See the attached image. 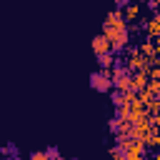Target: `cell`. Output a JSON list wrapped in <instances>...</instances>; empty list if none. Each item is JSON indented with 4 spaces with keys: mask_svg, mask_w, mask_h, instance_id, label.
I'll use <instances>...</instances> for the list:
<instances>
[{
    "mask_svg": "<svg viewBox=\"0 0 160 160\" xmlns=\"http://www.w3.org/2000/svg\"><path fill=\"white\" fill-rule=\"evenodd\" d=\"M102 35L110 40V50H122L130 40V32H128V22L122 25H102Z\"/></svg>",
    "mask_w": 160,
    "mask_h": 160,
    "instance_id": "obj_1",
    "label": "cell"
},
{
    "mask_svg": "<svg viewBox=\"0 0 160 160\" xmlns=\"http://www.w3.org/2000/svg\"><path fill=\"white\" fill-rule=\"evenodd\" d=\"M112 88L115 90H132V72H130V68H122V65L112 68Z\"/></svg>",
    "mask_w": 160,
    "mask_h": 160,
    "instance_id": "obj_2",
    "label": "cell"
},
{
    "mask_svg": "<svg viewBox=\"0 0 160 160\" xmlns=\"http://www.w3.org/2000/svg\"><path fill=\"white\" fill-rule=\"evenodd\" d=\"M90 85L95 90H100V92H108L112 88V70L110 68H102L100 72H92L90 75Z\"/></svg>",
    "mask_w": 160,
    "mask_h": 160,
    "instance_id": "obj_3",
    "label": "cell"
},
{
    "mask_svg": "<svg viewBox=\"0 0 160 160\" xmlns=\"http://www.w3.org/2000/svg\"><path fill=\"white\" fill-rule=\"evenodd\" d=\"M142 155H145V142H140V140H135L125 148V160H138Z\"/></svg>",
    "mask_w": 160,
    "mask_h": 160,
    "instance_id": "obj_4",
    "label": "cell"
},
{
    "mask_svg": "<svg viewBox=\"0 0 160 160\" xmlns=\"http://www.w3.org/2000/svg\"><path fill=\"white\" fill-rule=\"evenodd\" d=\"M108 50H110V40L105 35H95L92 38V52L100 55V52H108Z\"/></svg>",
    "mask_w": 160,
    "mask_h": 160,
    "instance_id": "obj_5",
    "label": "cell"
},
{
    "mask_svg": "<svg viewBox=\"0 0 160 160\" xmlns=\"http://www.w3.org/2000/svg\"><path fill=\"white\" fill-rule=\"evenodd\" d=\"M145 30H148V35H150V38H160V12H158V15H152V18L145 22Z\"/></svg>",
    "mask_w": 160,
    "mask_h": 160,
    "instance_id": "obj_6",
    "label": "cell"
},
{
    "mask_svg": "<svg viewBox=\"0 0 160 160\" xmlns=\"http://www.w3.org/2000/svg\"><path fill=\"white\" fill-rule=\"evenodd\" d=\"M122 15H125V20H138V15H140V5L130 0V2L125 5V12H122Z\"/></svg>",
    "mask_w": 160,
    "mask_h": 160,
    "instance_id": "obj_7",
    "label": "cell"
},
{
    "mask_svg": "<svg viewBox=\"0 0 160 160\" xmlns=\"http://www.w3.org/2000/svg\"><path fill=\"white\" fill-rule=\"evenodd\" d=\"M95 58H98L100 68H112V65H115V58H112L110 50H108V52H100V55H95Z\"/></svg>",
    "mask_w": 160,
    "mask_h": 160,
    "instance_id": "obj_8",
    "label": "cell"
},
{
    "mask_svg": "<svg viewBox=\"0 0 160 160\" xmlns=\"http://www.w3.org/2000/svg\"><path fill=\"white\" fill-rule=\"evenodd\" d=\"M110 155H112V158H120V160H125V150H122L120 145H115V148H110Z\"/></svg>",
    "mask_w": 160,
    "mask_h": 160,
    "instance_id": "obj_9",
    "label": "cell"
},
{
    "mask_svg": "<svg viewBox=\"0 0 160 160\" xmlns=\"http://www.w3.org/2000/svg\"><path fill=\"white\" fill-rule=\"evenodd\" d=\"M30 158H32V160H48V150H45V152H32Z\"/></svg>",
    "mask_w": 160,
    "mask_h": 160,
    "instance_id": "obj_10",
    "label": "cell"
},
{
    "mask_svg": "<svg viewBox=\"0 0 160 160\" xmlns=\"http://www.w3.org/2000/svg\"><path fill=\"white\" fill-rule=\"evenodd\" d=\"M112 2H115V5H118V8H125V5H128V2H130V0H112Z\"/></svg>",
    "mask_w": 160,
    "mask_h": 160,
    "instance_id": "obj_11",
    "label": "cell"
},
{
    "mask_svg": "<svg viewBox=\"0 0 160 160\" xmlns=\"http://www.w3.org/2000/svg\"><path fill=\"white\" fill-rule=\"evenodd\" d=\"M152 122H155V130H160V112H158V115L152 118Z\"/></svg>",
    "mask_w": 160,
    "mask_h": 160,
    "instance_id": "obj_12",
    "label": "cell"
},
{
    "mask_svg": "<svg viewBox=\"0 0 160 160\" xmlns=\"http://www.w3.org/2000/svg\"><path fill=\"white\" fill-rule=\"evenodd\" d=\"M148 2H150V5H158V2H160V0H148Z\"/></svg>",
    "mask_w": 160,
    "mask_h": 160,
    "instance_id": "obj_13",
    "label": "cell"
},
{
    "mask_svg": "<svg viewBox=\"0 0 160 160\" xmlns=\"http://www.w3.org/2000/svg\"><path fill=\"white\" fill-rule=\"evenodd\" d=\"M158 158H160V142H158Z\"/></svg>",
    "mask_w": 160,
    "mask_h": 160,
    "instance_id": "obj_14",
    "label": "cell"
},
{
    "mask_svg": "<svg viewBox=\"0 0 160 160\" xmlns=\"http://www.w3.org/2000/svg\"><path fill=\"white\" fill-rule=\"evenodd\" d=\"M155 8H158V10H160V2H158V5H155Z\"/></svg>",
    "mask_w": 160,
    "mask_h": 160,
    "instance_id": "obj_15",
    "label": "cell"
}]
</instances>
